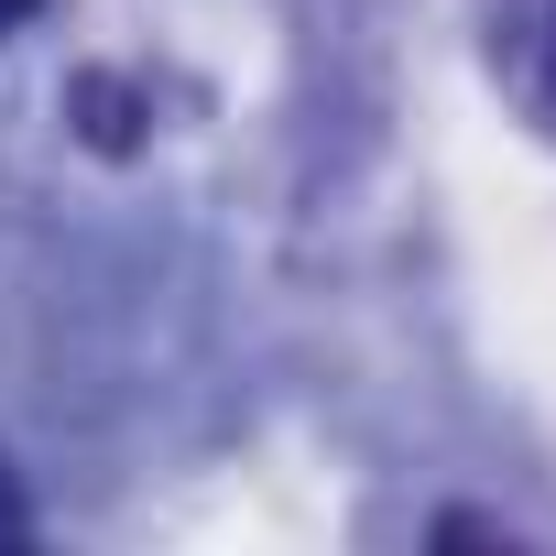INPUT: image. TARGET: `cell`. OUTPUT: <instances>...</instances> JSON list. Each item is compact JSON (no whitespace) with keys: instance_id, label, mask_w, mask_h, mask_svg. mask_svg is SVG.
I'll return each mask as SVG.
<instances>
[{"instance_id":"obj_1","label":"cell","mask_w":556,"mask_h":556,"mask_svg":"<svg viewBox=\"0 0 556 556\" xmlns=\"http://www.w3.org/2000/svg\"><path fill=\"white\" fill-rule=\"evenodd\" d=\"M491 77L556 142V0H491Z\"/></svg>"},{"instance_id":"obj_2","label":"cell","mask_w":556,"mask_h":556,"mask_svg":"<svg viewBox=\"0 0 556 556\" xmlns=\"http://www.w3.org/2000/svg\"><path fill=\"white\" fill-rule=\"evenodd\" d=\"M45 12V0H0V34H12V23H34Z\"/></svg>"}]
</instances>
